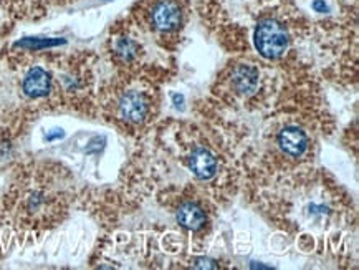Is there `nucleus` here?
I'll use <instances>...</instances> for the list:
<instances>
[{
	"mask_svg": "<svg viewBox=\"0 0 359 270\" xmlns=\"http://www.w3.org/2000/svg\"><path fill=\"white\" fill-rule=\"evenodd\" d=\"M255 47L262 57L275 60L288 48V35L282 24L275 20H264L255 30Z\"/></svg>",
	"mask_w": 359,
	"mask_h": 270,
	"instance_id": "f257e3e1",
	"label": "nucleus"
},
{
	"mask_svg": "<svg viewBox=\"0 0 359 270\" xmlns=\"http://www.w3.org/2000/svg\"><path fill=\"white\" fill-rule=\"evenodd\" d=\"M184 12L177 0H154L149 8V24L163 34L176 32L182 25Z\"/></svg>",
	"mask_w": 359,
	"mask_h": 270,
	"instance_id": "f03ea898",
	"label": "nucleus"
},
{
	"mask_svg": "<svg viewBox=\"0 0 359 270\" xmlns=\"http://www.w3.org/2000/svg\"><path fill=\"white\" fill-rule=\"evenodd\" d=\"M119 114L123 120L130 123H140L146 118L147 114V102L144 95L137 93V91H130V93L123 95L121 102H119Z\"/></svg>",
	"mask_w": 359,
	"mask_h": 270,
	"instance_id": "7ed1b4c3",
	"label": "nucleus"
},
{
	"mask_svg": "<svg viewBox=\"0 0 359 270\" xmlns=\"http://www.w3.org/2000/svg\"><path fill=\"white\" fill-rule=\"evenodd\" d=\"M278 143L282 146L285 153L290 154V156H302L306 151L308 140L306 135L300 130V128L288 126L280 133Z\"/></svg>",
	"mask_w": 359,
	"mask_h": 270,
	"instance_id": "20e7f679",
	"label": "nucleus"
},
{
	"mask_svg": "<svg viewBox=\"0 0 359 270\" xmlns=\"http://www.w3.org/2000/svg\"><path fill=\"white\" fill-rule=\"evenodd\" d=\"M50 88H52V79L43 68L35 67L27 73L24 80L25 95L32 96V98H40V96L48 95Z\"/></svg>",
	"mask_w": 359,
	"mask_h": 270,
	"instance_id": "39448f33",
	"label": "nucleus"
},
{
	"mask_svg": "<svg viewBox=\"0 0 359 270\" xmlns=\"http://www.w3.org/2000/svg\"><path fill=\"white\" fill-rule=\"evenodd\" d=\"M191 169L201 180H209L217 171V161H215V158L209 151L197 149L191 158Z\"/></svg>",
	"mask_w": 359,
	"mask_h": 270,
	"instance_id": "423d86ee",
	"label": "nucleus"
},
{
	"mask_svg": "<svg viewBox=\"0 0 359 270\" xmlns=\"http://www.w3.org/2000/svg\"><path fill=\"white\" fill-rule=\"evenodd\" d=\"M177 221L182 227L191 231H199L205 224V214L196 204H184L177 212Z\"/></svg>",
	"mask_w": 359,
	"mask_h": 270,
	"instance_id": "0eeeda50",
	"label": "nucleus"
},
{
	"mask_svg": "<svg viewBox=\"0 0 359 270\" xmlns=\"http://www.w3.org/2000/svg\"><path fill=\"white\" fill-rule=\"evenodd\" d=\"M233 79H236V83L238 86V90L245 93V91H250V90L255 88L257 79H259V75H257V72L250 67H241L236 72V75H233Z\"/></svg>",
	"mask_w": 359,
	"mask_h": 270,
	"instance_id": "6e6552de",
	"label": "nucleus"
},
{
	"mask_svg": "<svg viewBox=\"0 0 359 270\" xmlns=\"http://www.w3.org/2000/svg\"><path fill=\"white\" fill-rule=\"evenodd\" d=\"M313 7H315L318 12H325L326 8H328V7H326V4L321 2V0H316V2L313 4Z\"/></svg>",
	"mask_w": 359,
	"mask_h": 270,
	"instance_id": "1a4fd4ad",
	"label": "nucleus"
},
{
	"mask_svg": "<svg viewBox=\"0 0 359 270\" xmlns=\"http://www.w3.org/2000/svg\"><path fill=\"white\" fill-rule=\"evenodd\" d=\"M172 100H174V102H176V103H182V102H184V98H182L181 95H174Z\"/></svg>",
	"mask_w": 359,
	"mask_h": 270,
	"instance_id": "9d476101",
	"label": "nucleus"
}]
</instances>
